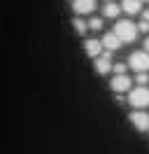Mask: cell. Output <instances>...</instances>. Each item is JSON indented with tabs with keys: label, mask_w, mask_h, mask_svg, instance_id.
Masks as SVG:
<instances>
[{
	"label": "cell",
	"mask_w": 149,
	"mask_h": 154,
	"mask_svg": "<svg viewBox=\"0 0 149 154\" xmlns=\"http://www.w3.org/2000/svg\"><path fill=\"white\" fill-rule=\"evenodd\" d=\"M102 14H105L107 19H117V17L121 14V7L114 2V0H107V5L102 7Z\"/></svg>",
	"instance_id": "8fae6325"
},
{
	"label": "cell",
	"mask_w": 149,
	"mask_h": 154,
	"mask_svg": "<svg viewBox=\"0 0 149 154\" xmlns=\"http://www.w3.org/2000/svg\"><path fill=\"white\" fill-rule=\"evenodd\" d=\"M110 87L114 94H126L130 89V77L126 75V72H121V75H114V79L110 82Z\"/></svg>",
	"instance_id": "277c9868"
},
{
	"label": "cell",
	"mask_w": 149,
	"mask_h": 154,
	"mask_svg": "<svg viewBox=\"0 0 149 154\" xmlns=\"http://www.w3.org/2000/svg\"><path fill=\"white\" fill-rule=\"evenodd\" d=\"M72 10L77 17H82V14H91L96 10V0H72Z\"/></svg>",
	"instance_id": "52a82bcc"
},
{
	"label": "cell",
	"mask_w": 149,
	"mask_h": 154,
	"mask_svg": "<svg viewBox=\"0 0 149 154\" xmlns=\"http://www.w3.org/2000/svg\"><path fill=\"white\" fill-rule=\"evenodd\" d=\"M135 26H138V33H149V21H140V23H135Z\"/></svg>",
	"instance_id": "2e32d148"
},
{
	"label": "cell",
	"mask_w": 149,
	"mask_h": 154,
	"mask_svg": "<svg viewBox=\"0 0 149 154\" xmlns=\"http://www.w3.org/2000/svg\"><path fill=\"white\" fill-rule=\"evenodd\" d=\"M100 45H102V49H107V51H117L123 42H121V40L114 35V30H112V33H105V38L100 40Z\"/></svg>",
	"instance_id": "ba28073f"
},
{
	"label": "cell",
	"mask_w": 149,
	"mask_h": 154,
	"mask_svg": "<svg viewBox=\"0 0 149 154\" xmlns=\"http://www.w3.org/2000/svg\"><path fill=\"white\" fill-rule=\"evenodd\" d=\"M135 82H138L140 87H147V82H149V75H147V72H138V77H135Z\"/></svg>",
	"instance_id": "9a60e30c"
},
{
	"label": "cell",
	"mask_w": 149,
	"mask_h": 154,
	"mask_svg": "<svg viewBox=\"0 0 149 154\" xmlns=\"http://www.w3.org/2000/svg\"><path fill=\"white\" fill-rule=\"evenodd\" d=\"M128 103L135 107V110H144V107H149V89L147 87L128 89Z\"/></svg>",
	"instance_id": "7a4b0ae2"
},
{
	"label": "cell",
	"mask_w": 149,
	"mask_h": 154,
	"mask_svg": "<svg viewBox=\"0 0 149 154\" xmlns=\"http://www.w3.org/2000/svg\"><path fill=\"white\" fill-rule=\"evenodd\" d=\"M130 122L133 126L138 128V131H149V115L147 112H142V110H135V112H130Z\"/></svg>",
	"instance_id": "5b68a950"
},
{
	"label": "cell",
	"mask_w": 149,
	"mask_h": 154,
	"mask_svg": "<svg viewBox=\"0 0 149 154\" xmlns=\"http://www.w3.org/2000/svg\"><path fill=\"white\" fill-rule=\"evenodd\" d=\"M144 51H147V54H149V38L144 40Z\"/></svg>",
	"instance_id": "ac0fdd59"
},
{
	"label": "cell",
	"mask_w": 149,
	"mask_h": 154,
	"mask_svg": "<svg viewBox=\"0 0 149 154\" xmlns=\"http://www.w3.org/2000/svg\"><path fill=\"white\" fill-rule=\"evenodd\" d=\"M110 70H112V56H110V51L98 54V56H96V72H98V75H107Z\"/></svg>",
	"instance_id": "8992f818"
},
{
	"label": "cell",
	"mask_w": 149,
	"mask_h": 154,
	"mask_svg": "<svg viewBox=\"0 0 149 154\" xmlns=\"http://www.w3.org/2000/svg\"><path fill=\"white\" fill-rule=\"evenodd\" d=\"M121 12H126V14H140L142 12V0H123L121 2Z\"/></svg>",
	"instance_id": "30bf717a"
},
{
	"label": "cell",
	"mask_w": 149,
	"mask_h": 154,
	"mask_svg": "<svg viewBox=\"0 0 149 154\" xmlns=\"http://www.w3.org/2000/svg\"><path fill=\"white\" fill-rule=\"evenodd\" d=\"M72 26H74V30H77V35H84V33H86V28H89V26H86V21L79 19V17H74Z\"/></svg>",
	"instance_id": "7c38bea8"
},
{
	"label": "cell",
	"mask_w": 149,
	"mask_h": 154,
	"mask_svg": "<svg viewBox=\"0 0 149 154\" xmlns=\"http://www.w3.org/2000/svg\"><path fill=\"white\" fill-rule=\"evenodd\" d=\"M86 26H89V28H91V30H100V28H102V19H96V17H93V19L89 21Z\"/></svg>",
	"instance_id": "4fadbf2b"
},
{
	"label": "cell",
	"mask_w": 149,
	"mask_h": 154,
	"mask_svg": "<svg viewBox=\"0 0 149 154\" xmlns=\"http://www.w3.org/2000/svg\"><path fill=\"white\" fill-rule=\"evenodd\" d=\"M142 19H144V21H149V10H144V12H142Z\"/></svg>",
	"instance_id": "e0dca14e"
},
{
	"label": "cell",
	"mask_w": 149,
	"mask_h": 154,
	"mask_svg": "<svg viewBox=\"0 0 149 154\" xmlns=\"http://www.w3.org/2000/svg\"><path fill=\"white\" fill-rule=\"evenodd\" d=\"M112 70H114V75H121V72H126V70H128V63H114Z\"/></svg>",
	"instance_id": "5bb4252c"
},
{
	"label": "cell",
	"mask_w": 149,
	"mask_h": 154,
	"mask_svg": "<svg viewBox=\"0 0 149 154\" xmlns=\"http://www.w3.org/2000/svg\"><path fill=\"white\" fill-rule=\"evenodd\" d=\"M114 35H117L121 42H133V40L138 38V26L128 19H121V21H117V26H114Z\"/></svg>",
	"instance_id": "6da1fadb"
},
{
	"label": "cell",
	"mask_w": 149,
	"mask_h": 154,
	"mask_svg": "<svg viewBox=\"0 0 149 154\" xmlns=\"http://www.w3.org/2000/svg\"><path fill=\"white\" fill-rule=\"evenodd\" d=\"M84 51H86V56H91V58H96L98 54H102L100 40H86V42H84Z\"/></svg>",
	"instance_id": "9c48e42d"
},
{
	"label": "cell",
	"mask_w": 149,
	"mask_h": 154,
	"mask_svg": "<svg viewBox=\"0 0 149 154\" xmlns=\"http://www.w3.org/2000/svg\"><path fill=\"white\" fill-rule=\"evenodd\" d=\"M128 68H133L135 72H147L149 70V54L147 51H133L128 56Z\"/></svg>",
	"instance_id": "3957f363"
}]
</instances>
